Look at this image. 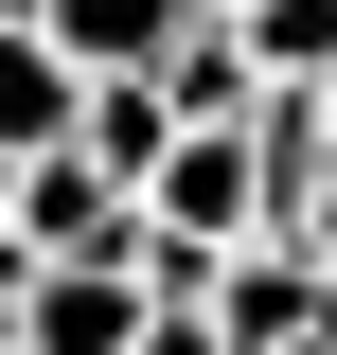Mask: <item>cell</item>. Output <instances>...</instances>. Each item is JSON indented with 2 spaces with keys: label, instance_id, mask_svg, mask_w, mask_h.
<instances>
[{
  "label": "cell",
  "instance_id": "1",
  "mask_svg": "<svg viewBox=\"0 0 337 355\" xmlns=\"http://www.w3.org/2000/svg\"><path fill=\"white\" fill-rule=\"evenodd\" d=\"M213 355H302V338H337V266L302 249V231H266V249H231L213 266Z\"/></svg>",
  "mask_w": 337,
  "mask_h": 355
},
{
  "label": "cell",
  "instance_id": "2",
  "mask_svg": "<svg viewBox=\"0 0 337 355\" xmlns=\"http://www.w3.org/2000/svg\"><path fill=\"white\" fill-rule=\"evenodd\" d=\"M125 249H142V214L107 231V249H71V266H36V284H18V355H125L142 320H160Z\"/></svg>",
  "mask_w": 337,
  "mask_h": 355
},
{
  "label": "cell",
  "instance_id": "3",
  "mask_svg": "<svg viewBox=\"0 0 337 355\" xmlns=\"http://www.w3.org/2000/svg\"><path fill=\"white\" fill-rule=\"evenodd\" d=\"M53 53H71V89H107V71H160V36L196 18V0H18Z\"/></svg>",
  "mask_w": 337,
  "mask_h": 355
},
{
  "label": "cell",
  "instance_id": "4",
  "mask_svg": "<svg viewBox=\"0 0 337 355\" xmlns=\"http://www.w3.org/2000/svg\"><path fill=\"white\" fill-rule=\"evenodd\" d=\"M178 107V125H249V36H231V0H196V18H178L160 36V71H142Z\"/></svg>",
  "mask_w": 337,
  "mask_h": 355
},
{
  "label": "cell",
  "instance_id": "5",
  "mask_svg": "<svg viewBox=\"0 0 337 355\" xmlns=\"http://www.w3.org/2000/svg\"><path fill=\"white\" fill-rule=\"evenodd\" d=\"M71 160L107 178V196H142V178L178 160V107H160V89H142V71H107V89H89V107H71Z\"/></svg>",
  "mask_w": 337,
  "mask_h": 355
},
{
  "label": "cell",
  "instance_id": "6",
  "mask_svg": "<svg viewBox=\"0 0 337 355\" xmlns=\"http://www.w3.org/2000/svg\"><path fill=\"white\" fill-rule=\"evenodd\" d=\"M71 107H89L71 53H53L36 18H0V160H53V142H71Z\"/></svg>",
  "mask_w": 337,
  "mask_h": 355
},
{
  "label": "cell",
  "instance_id": "7",
  "mask_svg": "<svg viewBox=\"0 0 337 355\" xmlns=\"http://www.w3.org/2000/svg\"><path fill=\"white\" fill-rule=\"evenodd\" d=\"M231 36H249V89H320L337 71V0H231Z\"/></svg>",
  "mask_w": 337,
  "mask_h": 355
},
{
  "label": "cell",
  "instance_id": "8",
  "mask_svg": "<svg viewBox=\"0 0 337 355\" xmlns=\"http://www.w3.org/2000/svg\"><path fill=\"white\" fill-rule=\"evenodd\" d=\"M302 249L337 266V142H320V178H302Z\"/></svg>",
  "mask_w": 337,
  "mask_h": 355
},
{
  "label": "cell",
  "instance_id": "9",
  "mask_svg": "<svg viewBox=\"0 0 337 355\" xmlns=\"http://www.w3.org/2000/svg\"><path fill=\"white\" fill-rule=\"evenodd\" d=\"M320 125H337V71H320Z\"/></svg>",
  "mask_w": 337,
  "mask_h": 355
},
{
  "label": "cell",
  "instance_id": "10",
  "mask_svg": "<svg viewBox=\"0 0 337 355\" xmlns=\"http://www.w3.org/2000/svg\"><path fill=\"white\" fill-rule=\"evenodd\" d=\"M302 355H337V338H302Z\"/></svg>",
  "mask_w": 337,
  "mask_h": 355
}]
</instances>
